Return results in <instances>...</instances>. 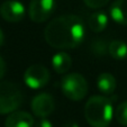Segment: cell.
<instances>
[{
  "label": "cell",
  "instance_id": "1",
  "mask_svg": "<svg viewBox=\"0 0 127 127\" xmlns=\"http://www.w3.org/2000/svg\"><path fill=\"white\" fill-rule=\"evenodd\" d=\"M86 27L80 17L62 15L48 23L44 31L45 41L50 46L59 50L75 48L83 42Z\"/></svg>",
  "mask_w": 127,
  "mask_h": 127
},
{
  "label": "cell",
  "instance_id": "2",
  "mask_svg": "<svg viewBox=\"0 0 127 127\" xmlns=\"http://www.w3.org/2000/svg\"><path fill=\"white\" fill-rule=\"evenodd\" d=\"M113 115V102L106 97L92 96L84 106V117L91 127H108Z\"/></svg>",
  "mask_w": 127,
  "mask_h": 127
},
{
  "label": "cell",
  "instance_id": "3",
  "mask_svg": "<svg viewBox=\"0 0 127 127\" xmlns=\"http://www.w3.org/2000/svg\"><path fill=\"white\" fill-rule=\"evenodd\" d=\"M23 92L17 84L9 81L0 82V114L17 111L23 103Z\"/></svg>",
  "mask_w": 127,
  "mask_h": 127
},
{
  "label": "cell",
  "instance_id": "4",
  "mask_svg": "<svg viewBox=\"0 0 127 127\" xmlns=\"http://www.w3.org/2000/svg\"><path fill=\"white\" fill-rule=\"evenodd\" d=\"M62 92L72 101H80L88 94V83L83 75L79 73H69L64 75L61 82Z\"/></svg>",
  "mask_w": 127,
  "mask_h": 127
},
{
  "label": "cell",
  "instance_id": "5",
  "mask_svg": "<svg viewBox=\"0 0 127 127\" xmlns=\"http://www.w3.org/2000/svg\"><path fill=\"white\" fill-rule=\"evenodd\" d=\"M50 71L42 64H33L25 71L24 81L31 89H41L50 81Z\"/></svg>",
  "mask_w": 127,
  "mask_h": 127
},
{
  "label": "cell",
  "instance_id": "6",
  "mask_svg": "<svg viewBox=\"0 0 127 127\" xmlns=\"http://www.w3.org/2000/svg\"><path fill=\"white\" fill-rule=\"evenodd\" d=\"M55 8V0H32L28 15L32 22L43 23L47 20Z\"/></svg>",
  "mask_w": 127,
  "mask_h": 127
},
{
  "label": "cell",
  "instance_id": "7",
  "mask_svg": "<svg viewBox=\"0 0 127 127\" xmlns=\"http://www.w3.org/2000/svg\"><path fill=\"white\" fill-rule=\"evenodd\" d=\"M32 111L35 116L45 118L50 116L55 109L54 98L50 94H39L32 100Z\"/></svg>",
  "mask_w": 127,
  "mask_h": 127
},
{
  "label": "cell",
  "instance_id": "8",
  "mask_svg": "<svg viewBox=\"0 0 127 127\" xmlns=\"http://www.w3.org/2000/svg\"><path fill=\"white\" fill-rule=\"evenodd\" d=\"M26 10L20 1L17 0H7L0 6V15L6 22L17 23L25 17Z\"/></svg>",
  "mask_w": 127,
  "mask_h": 127
},
{
  "label": "cell",
  "instance_id": "9",
  "mask_svg": "<svg viewBox=\"0 0 127 127\" xmlns=\"http://www.w3.org/2000/svg\"><path fill=\"white\" fill-rule=\"evenodd\" d=\"M34 118L26 111H14L7 117L6 127H34Z\"/></svg>",
  "mask_w": 127,
  "mask_h": 127
},
{
  "label": "cell",
  "instance_id": "10",
  "mask_svg": "<svg viewBox=\"0 0 127 127\" xmlns=\"http://www.w3.org/2000/svg\"><path fill=\"white\" fill-rule=\"evenodd\" d=\"M109 15L114 22L127 25V0H115L109 8Z\"/></svg>",
  "mask_w": 127,
  "mask_h": 127
},
{
  "label": "cell",
  "instance_id": "11",
  "mask_svg": "<svg viewBox=\"0 0 127 127\" xmlns=\"http://www.w3.org/2000/svg\"><path fill=\"white\" fill-rule=\"evenodd\" d=\"M72 65V58L65 52H59L52 58V66L59 74L66 73Z\"/></svg>",
  "mask_w": 127,
  "mask_h": 127
},
{
  "label": "cell",
  "instance_id": "12",
  "mask_svg": "<svg viewBox=\"0 0 127 127\" xmlns=\"http://www.w3.org/2000/svg\"><path fill=\"white\" fill-rule=\"evenodd\" d=\"M97 87L102 94L111 95L116 89L115 77L108 72H103V73L99 74L98 80H97Z\"/></svg>",
  "mask_w": 127,
  "mask_h": 127
},
{
  "label": "cell",
  "instance_id": "13",
  "mask_svg": "<svg viewBox=\"0 0 127 127\" xmlns=\"http://www.w3.org/2000/svg\"><path fill=\"white\" fill-rule=\"evenodd\" d=\"M108 16L103 11H96L89 17V28L94 33H100L107 27Z\"/></svg>",
  "mask_w": 127,
  "mask_h": 127
},
{
  "label": "cell",
  "instance_id": "14",
  "mask_svg": "<svg viewBox=\"0 0 127 127\" xmlns=\"http://www.w3.org/2000/svg\"><path fill=\"white\" fill-rule=\"evenodd\" d=\"M108 54L116 60H122L127 56V44L119 39L111 41L108 46Z\"/></svg>",
  "mask_w": 127,
  "mask_h": 127
},
{
  "label": "cell",
  "instance_id": "15",
  "mask_svg": "<svg viewBox=\"0 0 127 127\" xmlns=\"http://www.w3.org/2000/svg\"><path fill=\"white\" fill-rule=\"evenodd\" d=\"M115 117L120 125L127 126V101H124L117 106L115 110Z\"/></svg>",
  "mask_w": 127,
  "mask_h": 127
},
{
  "label": "cell",
  "instance_id": "16",
  "mask_svg": "<svg viewBox=\"0 0 127 127\" xmlns=\"http://www.w3.org/2000/svg\"><path fill=\"white\" fill-rule=\"evenodd\" d=\"M108 46H109V44H107L105 41H102V39H98V41H96V42L92 43L91 48H92L94 54L99 55V56H102L108 52Z\"/></svg>",
  "mask_w": 127,
  "mask_h": 127
},
{
  "label": "cell",
  "instance_id": "17",
  "mask_svg": "<svg viewBox=\"0 0 127 127\" xmlns=\"http://www.w3.org/2000/svg\"><path fill=\"white\" fill-rule=\"evenodd\" d=\"M84 3L88 6L89 8L92 9H98V8H102L107 5L110 0H83Z\"/></svg>",
  "mask_w": 127,
  "mask_h": 127
},
{
  "label": "cell",
  "instance_id": "18",
  "mask_svg": "<svg viewBox=\"0 0 127 127\" xmlns=\"http://www.w3.org/2000/svg\"><path fill=\"white\" fill-rule=\"evenodd\" d=\"M35 127H53V125L48 119H46V118H42L41 120H38V122L36 123Z\"/></svg>",
  "mask_w": 127,
  "mask_h": 127
},
{
  "label": "cell",
  "instance_id": "19",
  "mask_svg": "<svg viewBox=\"0 0 127 127\" xmlns=\"http://www.w3.org/2000/svg\"><path fill=\"white\" fill-rule=\"evenodd\" d=\"M6 69H7V66H6V62L5 60H3L1 56H0V79L5 75L6 73Z\"/></svg>",
  "mask_w": 127,
  "mask_h": 127
},
{
  "label": "cell",
  "instance_id": "20",
  "mask_svg": "<svg viewBox=\"0 0 127 127\" xmlns=\"http://www.w3.org/2000/svg\"><path fill=\"white\" fill-rule=\"evenodd\" d=\"M3 42H5V35H3V32L0 28V47L3 45Z\"/></svg>",
  "mask_w": 127,
  "mask_h": 127
},
{
  "label": "cell",
  "instance_id": "21",
  "mask_svg": "<svg viewBox=\"0 0 127 127\" xmlns=\"http://www.w3.org/2000/svg\"><path fill=\"white\" fill-rule=\"evenodd\" d=\"M64 127H78V125L75 123H67Z\"/></svg>",
  "mask_w": 127,
  "mask_h": 127
}]
</instances>
